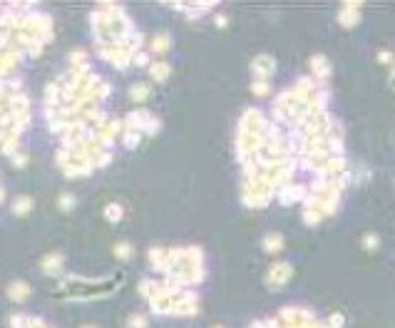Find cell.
<instances>
[{
    "label": "cell",
    "mask_w": 395,
    "mask_h": 328,
    "mask_svg": "<svg viewBox=\"0 0 395 328\" xmlns=\"http://www.w3.org/2000/svg\"><path fill=\"white\" fill-rule=\"evenodd\" d=\"M291 276H293V266L286 264V261H276V264L269 269L266 281H269L271 288H279V286H283L286 281H291Z\"/></svg>",
    "instance_id": "obj_1"
},
{
    "label": "cell",
    "mask_w": 395,
    "mask_h": 328,
    "mask_svg": "<svg viewBox=\"0 0 395 328\" xmlns=\"http://www.w3.org/2000/svg\"><path fill=\"white\" fill-rule=\"evenodd\" d=\"M274 72H276V60H274L271 55H259V57H254V62H251V75H254V80H269Z\"/></svg>",
    "instance_id": "obj_2"
},
{
    "label": "cell",
    "mask_w": 395,
    "mask_h": 328,
    "mask_svg": "<svg viewBox=\"0 0 395 328\" xmlns=\"http://www.w3.org/2000/svg\"><path fill=\"white\" fill-rule=\"evenodd\" d=\"M360 20V3H355V0H348V3L340 8L338 13V23L343 28H355Z\"/></svg>",
    "instance_id": "obj_3"
},
{
    "label": "cell",
    "mask_w": 395,
    "mask_h": 328,
    "mask_svg": "<svg viewBox=\"0 0 395 328\" xmlns=\"http://www.w3.org/2000/svg\"><path fill=\"white\" fill-rule=\"evenodd\" d=\"M149 119H152V114L147 109H134L124 117V129H137L144 134V127L149 124Z\"/></svg>",
    "instance_id": "obj_4"
},
{
    "label": "cell",
    "mask_w": 395,
    "mask_h": 328,
    "mask_svg": "<svg viewBox=\"0 0 395 328\" xmlns=\"http://www.w3.org/2000/svg\"><path fill=\"white\" fill-rule=\"evenodd\" d=\"M311 70H313V80L321 82V85L331 77V65H328V60L323 55H313L311 57Z\"/></svg>",
    "instance_id": "obj_5"
},
{
    "label": "cell",
    "mask_w": 395,
    "mask_h": 328,
    "mask_svg": "<svg viewBox=\"0 0 395 328\" xmlns=\"http://www.w3.org/2000/svg\"><path fill=\"white\" fill-rule=\"evenodd\" d=\"M40 269H43L45 273L55 276V273L62 269V256H60V254H48V256L40 261Z\"/></svg>",
    "instance_id": "obj_6"
},
{
    "label": "cell",
    "mask_w": 395,
    "mask_h": 328,
    "mask_svg": "<svg viewBox=\"0 0 395 328\" xmlns=\"http://www.w3.org/2000/svg\"><path fill=\"white\" fill-rule=\"evenodd\" d=\"M261 246H264V251L276 254V251H281V249H283V236H281V234H276V231H271V234H266V236H264Z\"/></svg>",
    "instance_id": "obj_7"
},
{
    "label": "cell",
    "mask_w": 395,
    "mask_h": 328,
    "mask_svg": "<svg viewBox=\"0 0 395 328\" xmlns=\"http://www.w3.org/2000/svg\"><path fill=\"white\" fill-rule=\"evenodd\" d=\"M8 296H10L13 301H25V298L30 296V286H28L25 281H13V283L8 286Z\"/></svg>",
    "instance_id": "obj_8"
},
{
    "label": "cell",
    "mask_w": 395,
    "mask_h": 328,
    "mask_svg": "<svg viewBox=\"0 0 395 328\" xmlns=\"http://www.w3.org/2000/svg\"><path fill=\"white\" fill-rule=\"evenodd\" d=\"M149 75H152L154 82H164L171 75V67H169V62H152L149 65Z\"/></svg>",
    "instance_id": "obj_9"
},
{
    "label": "cell",
    "mask_w": 395,
    "mask_h": 328,
    "mask_svg": "<svg viewBox=\"0 0 395 328\" xmlns=\"http://www.w3.org/2000/svg\"><path fill=\"white\" fill-rule=\"evenodd\" d=\"M174 8L181 10V13H186L189 18H199V15H204L207 10H212L214 3H204V5H179V3H174Z\"/></svg>",
    "instance_id": "obj_10"
},
{
    "label": "cell",
    "mask_w": 395,
    "mask_h": 328,
    "mask_svg": "<svg viewBox=\"0 0 395 328\" xmlns=\"http://www.w3.org/2000/svg\"><path fill=\"white\" fill-rule=\"evenodd\" d=\"M122 142H124V147H127V149H134V147L142 142V132H137V129H124Z\"/></svg>",
    "instance_id": "obj_11"
},
{
    "label": "cell",
    "mask_w": 395,
    "mask_h": 328,
    "mask_svg": "<svg viewBox=\"0 0 395 328\" xmlns=\"http://www.w3.org/2000/svg\"><path fill=\"white\" fill-rule=\"evenodd\" d=\"M122 214H124V212H122V207H119L117 202H112V204H107V207H105V219H107V221H112V224H114V221H119V219H122Z\"/></svg>",
    "instance_id": "obj_12"
},
{
    "label": "cell",
    "mask_w": 395,
    "mask_h": 328,
    "mask_svg": "<svg viewBox=\"0 0 395 328\" xmlns=\"http://www.w3.org/2000/svg\"><path fill=\"white\" fill-rule=\"evenodd\" d=\"M30 209H33V199H30V197H20V199H18V202L13 204V212H15L18 217L28 214Z\"/></svg>",
    "instance_id": "obj_13"
},
{
    "label": "cell",
    "mask_w": 395,
    "mask_h": 328,
    "mask_svg": "<svg viewBox=\"0 0 395 328\" xmlns=\"http://www.w3.org/2000/svg\"><path fill=\"white\" fill-rule=\"evenodd\" d=\"M129 97H132L134 102H144V100L149 97V87H147V85H134V87L129 90Z\"/></svg>",
    "instance_id": "obj_14"
},
{
    "label": "cell",
    "mask_w": 395,
    "mask_h": 328,
    "mask_svg": "<svg viewBox=\"0 0 395 328\" xmlns=\"http://www.w3.org/2000/svg\"><path fill=\"white\" fill-rule=\"evenodd\" d=\"M152 50H154V53H167V50H169V35H154Z\"/></svg>",
    "instance_id": "obj_15"
},
{
    "label": "cell",
    "mask_w": 395,
    "mask_h": 328,
    "mask_svg": "<svg viewBox=\"0 0 395 328\" xmlns=\"http://www.w3.org/2000/svg\"><path fill=\"white\" fill-rule=\"evenodd\" d=\"M251 92H254L256 97H264V95L271 92V85H269L266 80H254V82H251Z\"/></svg>",
    "instance_id": "obj_16"
},
{
    "label": "cell",
    "mask_w": 395,
    "mask_h": 328,
    "mask_svg": "<svg viewBox=\"0 0 395 328\" xmlns=\"http://www.w3.org/2000/svg\"><path fill=\"white\" fill-rule=\"evenodd\" d=\"M321 219H323V214H321L318 209H303V221H306L308 226H316Z\"/></svg>",
    "instance_id": "obj_17"
},
{
    "label": "cell",
    "mask_w": 395,
    "mask_h": 328,
    "mask_svg": "<svg viewBox=\"0 0 395 328\" xmlns=\"http://www.w3.org/2000/svg\"><path fill=\"white\" fill-rule=\"evenodd\" d=\"M114 256H117V259H122V261H127V259H132V246H129L127 241H122V244H117V246H114Z\"/></svg>",
    "instance_id": "obj_18"
},
{
    "label": "cell",
    "mask_w": 395,
    "mask_h": 328,
    "mask_svg": "<svg viewBox=\"0 0 395 328\" xmlns=\"http://www.w3.org/2000/svg\"><path fill=\"white\" fill-rule=\"evenodd\" d=\"M57 207H60L62 212H70V209L75 207V197H72V194H67V192H65V194H60V199H57Z\"/></svg>",
    "instance_id": "obj_19"
},
{
    "label": "cell",
    "mask_w": 395,
    "mask_h": 328,
    "mask_svg": "<svg viewBox=\"0 0 395 328\" xmlns=\"http://www.w3.org/2000/svg\"><path fill=\"white\" fill-rule=\"evenodd\" d=\"M360 244H363V249H368V251H373V249H378V244H380V241H378V234H373V231H368V234L363 236V241H360Z\"/></svg>",
    "instance_id": "obj_20"
},
{
    "label": "cell",
    "mask_w": 395,
    "mask_h": 328,
    "mask_svg": "<svg viewBox=\"0 0 395 328\" xmlns=\"http://www.w3.org/2000/svg\"><path fill=\"white\" fill-rule=\"evenodd\" d=\"M127 328H147V318L144 316H129Z\"/></svg>",
    "instance_id": "obj_21"
},
{
    "label": "cell",
    "mask_w": 395,
    "mask_h": 328,
    "mask_svg": "<svg viewBox=\"0 0 395 328\" xmlns=\"http://www.w3.org/2000/svg\"><path fill=\"white\" fill-rule=\"evenodd\" d=\"M159 127H162V122H159L157 117H152V119H149V124L144 127V134H149V137H152V134H157V132H159Z\"/></svg>",
    "instance_id": "obj_22"
},
{
    "label": "cell",
    "mask_w": 395,
    "mask_h": 328,
    "mask_svg": "<svg viewBox=\"0 0 395 328\" xmlns=\"http://www.w3.org/2000/svg\"><path fill=\"white\" fill-rule=\"evenodd\" d=\"M343 326V316L340 313H333L331 318H328V328H340Z\"/></svg>",
    "instance_id": "obj_23"
},
{
    "label": "cell",
    "mask_w": 395,
    "mask_h": 328,
    "mask_svg": "<svg viewBox=\"0 0 395 328\" xmlns=\"http://www.w3.org/2000/svg\"><path fill=\"white\" fill-rule=\"evenodd\" d=\"M378 62H383V65L393 62V53H390V50H380V53H378Z\"/></svg>",
    "instance_id": "obj_24"
},
{
    "label": "cell",
    "mask_w": 395,
    "mask_h": 328,
    "mask_svg": "<svg viewBox=\"0 0 395 328\" xmlns=\"http://www.w3.org/2000/svg\"><path fill=\"white\" fill-rule=\"evenodd\" d=\"M149 62V55L147 53H137L134 55V65H147Z\"/></svg>",
    "instance_id": "obj_25"
},
{
    "label": "cell",
    "mask_w": 395,
    "mask_h": 328,
    "mask_svg": "<svg viewBox=\"0 0 395 328\" xmlns=\"http://www.w3.org/2000/svg\"><path fill=\"white\" fill-rule=\"evenodd\" d=\"M13 164H15V167H25L28 157H25V154H15V157H13Z\"/></svg>",
    "instance_id": "obj_26"
},
{
    "label": "cell",
    "mask_w": 395,
    "mask_h": 328,
    "mask_svg": "<svg viewBox=\"0 0 395 328\" xmlns=\"http://www.w3.org/2000/svg\"><path fill=\"white\" fill-rule=\"evenodd\" d=\"M217 25H219V28H226V25H229L226 15H217Z\"/></svg>",
    "instance_id": "obj_27"
},
{
    "label": "cell",
    "mask_w": 395,
    "mask_h": 328,
    "mask_svg": "<svg viewBox=\"0 0 395 328\" xmlns=\"http://www.w3.org/2000/svg\"><path fill=\"white\" fill-rule=\"evenodd\" d=\"M390 87L395 90V65H393V72H390Z\"/></svg>",
    "instance_id": "obj_28"
},
{
    "label": "cell",
    "mask_w": 395,
    "mask_h": 328,
    "mask_svg": "<svg viewBox=\"0 0 395 328\" xmlns=\"http://www.w3.org/2000/svg\"><path fill=\"white\" fill-rule=\"evenodd\" d=\"M85 328H95V326H85Z\"/></svg>",
    "instance_id": "obj_29"
},
{
    "label": "cell",
    "mask_w": 395,
    "mask_h": 328,
    "mask_svg": "<svg viewBox=\"0 0 395 328\" xmlns=\"http://www.w3.org/2000/svg\"><path fill=\"white\" fill-rule=\"evenodd\" d=\"M214 328H222V326H214Z\"/></svg>",
    "instance_id": "obj_30"
}]
</instances>
